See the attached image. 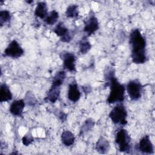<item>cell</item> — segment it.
<instances>
[{
	"instance_id": "6da1fadb",
	"label": "cell",
	"mask_w": 155,
	"mask_h": 155,
	"mask_svg": "<svg viewBox=\"0 0 155 155\" xmlns=\"http://www.w3.org/2000/svg\"><path fill=\"white\" fill-rule=\"evenodd\" d=\"M129 43L131 48L132 61L136 64H142L146 62L148 59L146 53L147 42L139 29H133L130 32Z\"/></svg>"
},
{
	"instance_id": "7a4b0ae2",
	"label": "cell",
	"mask_w": 155,
	"mask_h": 155,
	"mask_svg": "<svg viewBox=\"0 0 155 155\" xmlns=\"http://www.w3.org/2000/svg\"><path fill=\"white\" fill-rule=\"evenodd\" d=\"M115 70L112 67H108L104 72L105 79L110 86V93L107 102L110 104L121 103L124 100L125 87L121 84L115 76Z\"/></svg>"
},
{
	"instance_id": "3957f363",
	"label": "cell",
	"mask_w": 155,
	"mask_h": 155,
	"mask_svg": "<svg viewBox=\"0 0 155 155\" xmlns=\"http://www.w3.org/2000/svg\"><path fill=\"white\" fill-rule=\"evenodd\" d=\"M127 111L125 105L121 103H117L109 113V117L114 124L125 125L127 124Z\"/></svg>"
},
{
	"instance_id": "277c9868",
	"label": "cell",
	"mask_w": 155,
	"mask_h": 155,
	"mask_svg": "<svg viewBox=\"0 0 155 155\" xmlns=\"http://www.w3.org/2000/svg\"><path fill=\"white\" fill-rule=\"evenodd\" d=\"M114 140L120 152L129 153L131 151V137L125 129L119 130L115 135Z\"/></svg>"
},
{
	"instance_id": "5b68a950",
	"label": "cell",
	"mask_w": 155,
	"mask_h": 155,
	"mask_svg": "<svg viewBox=\"0 0 155 155\" xmlns=\"http://www.w3.org/2000/svg\"><path fill=\"white\" fill-rule=\"evenodd\" d=\"M143 88V85L138 79L129 81L126 86L127 94L131 101H137L141 97Z\"/></svg>"
},
{
	"instance_id": "8992f818",
	"label": "cell",
	"mask_w": 155,
	"mask_h": 155,
	"mask_svg": "<svg viewBox=\"0 0 155 155\" xmlns=\"http://www.w3.org/2000/svg\"><path fill=\"white\" fill-rule=\"evenodd\" d=\"M24 51L16 40L12 41L4 51V55L12 58H19L24 54Z\"/></svg>"
},
{
	"instance_id": "52a82bcc",
	"label": "cell",
	"mask_w": 155,
	"mask_h": 155,
	"mask_svg": "<svg viewBox=\"0 0 155 155\" xmlns=\"http://www.w3.org/2000/svg\"><path fill=\"white\" fill-rule=\"evenodd\" d=\"M60 58L63 62L64 69L70 72L76 71V56L70 51H63L60 53Z\"/></svg>"
},
{
	"instance_id": "ba28073f",
	"label": "cell",
	"mask_w": 155,
	"mask_h": 155,
	"mask_svg": "<svg viewBox=\"0 0 155 155\" xmlns=\"http://www.w3.org/2000/svg\"><path fill=\"white\" fill-rule=\"evenodd\" d=\"M53 31L60 37V40L63 42H70L72 39V34L64 22H59L54 27Z\"/></svg>"
},
{
	"instance_id": "9c48e42d",
	"label": "cell",
	"mask_w": 155,
	"mask_h": 155,
	"mask_svg": "<svg viewBox=\"0 0 155 155\" xmlns=\"http://www.w3.org/2000/svg\"><path fill=\"white\" fill-rule=\"evenodd\" d=\"M99 28V23L97 18L94 14L90 15L84 21V31L88 36L93 34Z\"/></svg>"
},
{
	"instance_id": "30bf717a",
	"label": "cell",
	"mask_w": 155,
	"mask_h": 155,
	"mask_svg": "<svg viewBox=\"0 0 155 155\" xmlns=\"http://www.w3.org/2000/svg\"><path fill=\"white\" fill-rule=\"evenodd\" d=\"M138 150L145 154H151L154 153V146L148 135H145L139 140L137 145Z\"/></svg>"
},
{
	"instance_id": "8fae6325",
	"label": "cell",
	"mask_w": 155,
	"mask_h": 155,
	"mask_svg": "<svg viewBox=\"0 0 155 155\" xmlns=\"http://www.w3.org/2000/svg\"><path fill=\"white\" fill-rule=\"evenodd\" d=\"M24 107L25 101L24 99L15 100L10 104L9 111L15 116H22Z\"/></svg>"
},
{
	"instance_id": "7c38bea8",
	"label": "cell",
	"mask_w": 155,
	"mask_h": 155,
	"mask_svg": "<svg viewBox=\"0 0 155 155\" xmlns=\"http://www.w3.org/2000/svg\"><path fill=\"white\" fill-rule=\"evenodd\" d=\"M67 97L72 102H76L79 100L81 97V92L76 82H72L69 84Z\"/></svg>"
},
{
	"instance_id": "4fadbf2b",
	"label": "cell",
	"mask_w": 155,
	"mask_h": 155,
	"mask_svg": "<svg viewBox=\"0 0 155 155\" xmlns=\"http://www.w3.org/2000/svg\"><path fill=\"white\" fill-rule=\"evenodd\" d=\"M60 94L61 87L51 85L50 88L47 93V96L45 98V100L51 103H55L59 99Z\"/></svg>"
},
{
	"instance_id": "5bb4252c",
	"label": "cell",
	"mask_w": 155,
	"mask_h": 155,
	"mask_svg": "<svg viewBox=\"0 0 155 155\" xmlns=\"http://www.w3.org/2000/svg\"><path fill=\"white\" fill-rule=\"evenodd\" d=\"M110 146L107 139L103 137H101L96 142L95 148L96 151L100 154H106L108 152Z\"/></svg>"
},
{
	"instance_id": "9a60e30c",
	"label": "cell",
	"mask_w": 155,
	"mask_h": 155,
	"mask_svg": "<svg viewBox=\"0 0 155 155\" xmlns=\"http://www.w3.org/2000/svg\"><path fill=\"white\" fill-rule=\"evenodd\" d=\"M12 93L9 87L5 84L2 83L0 87V102H7L12 99Z\"/></svg>"
},
{
	"instance_id": "2e32d148",
	"label": "cell",
	"mask_w": 155,
	"mask_h": 155,
	"mask_svg": "<svg viewBox=\"0 0 155 155\" xmlns=\"http://www.w3.org/2000/svg\"><path fill=\"white\" fill-rule=\"evenodd\" d=\"M48 7L47 3L44 1L38 2L35 10V15L41 19H45L48 14Z\"/></svg>"
},
{
	"instance_id": "e0dca14e",
	"label": "cell",
	"mask_w": 155,
	"mask_h": 155,
	"mask_svg": "<svg viewBox=\"0 0 155 155\" xmlns=\"http://www.w3.org/2000/svg\"><path fill=\"white\" fill-rule=\"evenodd\" d=\"M62 143L67 147L71 146L75 140L74 134L69 130H64L61 135Z\"/></svg>"
},
{
	"instance_id": "ac0fdd59",
	"label": "cell",
	"mask_w": 155,
	"mask_h": 155,
	"mask_svg": "<svg viewBox=\"0 0 155 155\" xmlns=\"http://www.w3.org/2000/svg\"><path fill=\"white\" fill-rule=\"evenodd\" d=\"M66 78V73L64 70L58 71L53 78L51 85L61 87L64 83Z\"/></svg>"
},
{
	"instance_id": "d6986e66",
	"label": "cell",
	"mask_w": 155,
	"mask_h": 155,
	"mask_svg": "<svg viewBox=\"0 0 155 155\" xmlns=\"http://www.w3.org/2000/svg\"><path fill=\"white\" fill-rule=\"evenodd\" d=\"M94 125V121L92 119L90 118V119H86L81 126L79 136H83L87 133L89 132L93 128Z\"/></svg>"
},
{
	"instance_id": "ffe728a7",
	"label": "cell",
	"mask_w": 155,
	"mask_h": 155,
	"mask_svg": "<svg viewBox=\"0 0 155 155\" xmlns=\"http://www.w3.org/2000/svg\"><path fill=\"white\" fill-rule=\"evenodd\" d=\"M79 51L81 54H86L91 48V44L88 40L87 36L83 37L79 42Z\"/></svg>"
},
{
	"instance_id": "44dd1931",
	"label": "cell",
	"mask_w": 155,
	"mask_h": 155,
	"mask_svg": "<svg viewBox=\"0 0 155 155\" xmlns=\"http://www.w3.org/2000/svg\"><path fill=\"white\" fill-rule=\"evenodd\" d=\"M59 19V13L56 10H52L48 13L44 19L45 22L49 25H53L56 23Z\"/></svg>"
},
{
	"instance_id": "7402d4cb",
	"label": "cell",
	"mask_w": 155,
	"mask_h": 155,
	"mask_svg": "<svg viewBox=\"0 0 155 155\" xmlns=\"http://www.w3.org/2000/svg\"><path fill=\"white\" fill-rule=\"evenodd\" d=\"M65 15L69 18H76L79 15L78 6L76 4L69 5L65 11Z\"/></svg>"
},
{
	"instance_id": "603a6c76",
	"label": "cell",
	"mask_w": 155,
	"mask_h": 155,
	"mask_svg": "<svg viewBox=\"0 0 155 155\" xmlns=\"http://www.w3.org/2000/svg\"><path fill=\"white\" fill-rule=\"evenodd\" d=\"M12 18L10 12L7 10L0 12V25L2 27L5 24L8 22Z\"/></svg>"
},
{
	"instance_id": "cb8c5ba5",
	"label": "cell",
	"mask_w": 155,
	"mask_h": 155,
	"mask_svg": "<svg viewBox=\"0 0 155 155\" xmlns=\"http://www.w3.org/2000/svg\"><path fill=\"white\" fill-rule=\"evenodd\" d=\"M33 141V138L31 134H30L29 133H28L25 135H24L22 139V143L25 146H28L30 144H31L32 143Z\"/></svg>"
},
{
	"instance_id": "d4e9b609",
	"label": "cell",
	"mask_w": 155,
	"mask_h": 155,
	"mask_svg": "<svg viewBox=\"0 0 155 155\" xmlns=\"http://www.w3.org/2000/svg\"><path fill=\"white\" fill-rule=\"evenodd\" d=\"M26 102L30 105H34L36 102V100L35 97V96L30 93V91H28L25 95Z\"/></svg>"
},
{
	"instance_id": "484cf974",
	"label": "cell",
	"mask_w": 155,
	"mask_h": 155,
	"mask_svg": "<svg viewBox=\"0 0 155 155\" xmlns=\"http://www.w3.org/2000/svg\"><path fill=\"white\" fill-rule=\"evenodd\" d=\"M58 117H59V118L62 122H64V121L66 119V118H67V114H65L63 111H61L59 112Z\"/></svg>"
}]
</instances>
